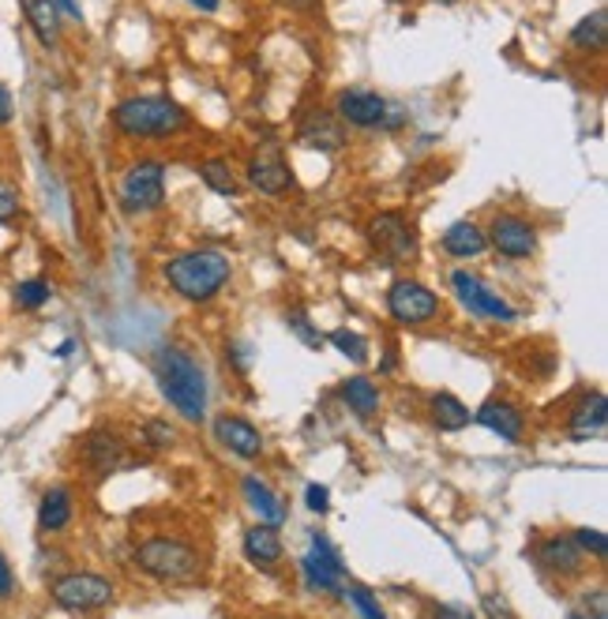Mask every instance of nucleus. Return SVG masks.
Returning <instances> with one entry per match:
<instances>
[{
    "instance_id": "9b49d317",
    "label": "nucleus",
    "mask_w": 608,
    "mask_h": 619,
    "mask_svg": "<svg viewBox=\"0 0 608 619\" xmlns=\"http://www.w3.org/2000/svg\"><path fill=\"white\" fill-rule=\"evenodd\" d=\"M534 559L537 567H541L545 575L560 578V582H567V578H582L586 575V552L575 545L571 534H553V537H541L534 548Z\"/></svg>"
},
{
    "instance_id": "4c0bfd02",
    "label": "nucleus",
    "mask_w": 608,
    "mask_h": 619,
    "mask_svg": "<svg viewBox=\"0 0 608 619\" xmlns=\"http://www.w3.org/2000/svg\"><path fill=\"white\" fill-rule=\"evenodd\" d=\"M12 593H16V575L8 567L4 552H0V601H12Z\"/></svg>"
},
{
    "instance_id": "f8f14e48",
    "label": "nucleus",
    "mask_w": 608,
    "mask_h": 619,
    "mask_svg": "<svg viewBox=\"0 0 608 619\" xmlns=\"http://www.w3.org/2000/svg\"><path fill=\"white\" fill-rule=\"evenodd\" d=\"M249 184L263 195H286L293 189V173L286 154H282V143L267 140L256 146V154L249 159Z\"/></svg>"
},
{
    "instance_id": "2eb2a0df",
    "label": "nucleus",
    "mask_w": 608,
    "mask_h": 619,
    "mask_svg": "<svg viewBox=\"0 0 608 619\" xmlns=\"http://www.w3.org/2000/svg\"><path fill=\"white\" fill-rule=\"evenodd\" d=\"M297 143L308 146V151L335 154V151H342V146L349 143V135H346V124H342L335 113L312 110V113L301 121V128H297Z\"/></svg>"
},
{
    "instance_id": "e433bc0d",
    "label": "nucleus",
    "mask_w": 608,
    "mask_h": 619,
    "mask_svg": "<svg viewBox=\"0 0 608 619\" xmlns=\"http://www.w3.org/2000/svg\"><path fill=\"white\" fill-rule=\"evenodd\" d=\"M304 504H308V510H316V515H327V510H331V493L323 485H308Z\"/></svg>"
},
{
    "instance_id": "412c9836",
    "label": "nucleus",
    "mask_w": 608,
    "mask_h": 619,
    "mask_svg": "<svg viewBox=\"0 0 608 619\" xmlns=\"http://www.w3.org/2000/svg\"><path fill=\"white\" fill-rule=\"evenodd\" d=\"M244 488V499H249V507L260 515V522H271V526H282L286 522V504H282V496L274 493L267 480H260L256 474H249L241 480Z\"/></svg>"
},
{
    "instance_id": "cd10ccee",
    "label": "nucleus",
    "mask_w": 608,
    "mask_h": 619,
    "mask_svg": "<svg viewBox=\"0 0 608 619\" xmlns=\"http://www.w3.org/2000/svg\"><path fill=\"white\" fill-rule=\"evenodd\" d=\"M200 181L207 184L214 195H237V173H233V165L225 159H207L200 162Z\"/></svg>"
},
{
    "instance_id": "f3484780",
    "label": "nucleus",
    "mask_w": 608,
    "mask_h": 619,
    "mask_svg": "<svg viewBox=\"0 0 608 619\" xmlns=\"http://www.w3.org/2000/svg\"><path fill=\"white\" fill-rule=\"evenodd\" d=\"M477 425H485L488 432H496L499 439H507V444H523L526 436V413L515 406V402L507 398H488L480 402L477 413H474Z\"/></svg>"
},
{
    "instance_id": "2f4dec72",
    "label": "nucleus",
    "mask_w": 608,
    "mask_h": 619,
    "mask_svg": "<svg viewBox=\"0 0 608 619\" xmlns=\"http://www.w3.org/2000/svg\"><path fill=\"white\" fill-rule=\"evenodd\" d=\"M143 444L151 447V450H170L176 444V428L170 425V420H162V417H151L143 425Z\"/></svg>"
},
{
    "instance_id": "a878e982",
    "label": "nucleus",
    "mask_w": 608,
    "mask_h": 619,
    "mask_svg": "<svg viewBox=\"0 0 608 619\" xmlns=\"http://www.w3.org/2000/svg\"><path fill=\"white\" fill-rule=\"evenodd\" d=\"M428 413H433V425L439 432H463L469 420H474V413L458 395H450V390H436L433 398H428Z\"/></svg>"
},
{
    "instance_id": "4468645a",
    "label": "nucleus",
    "mask_w": 608,
    "mask_h": 619,
    "mask_svg": "<svg viewBox=\"0 0 608 619\" xmlns=\"http://www.w3.org/2000/svg\"><path fill=\"white\" fill-rule=\"evenodd\" d=\"M83 461L91 466L94 477H113L132 466V455H129V444L116 432L98 428L83 439Z\"/></svg>"
},
{
    "instance_id": "dca6fc26",
    "label": "nucleus",
    "mask_w": 608,
    "mask_h": 619,
    "mask_svg": "<svg viewBox=\"0 0 608 619\" xmlns=\"http://www.w3.org/2000/svg\"><path fill=\"white\" fill-rule=\"evenodd\" d=\"M214 439L230 450V455H237L244 461L260 458L263 455V436L260 428L252 425V420L237 417V413H222V417H214Z\"/></svg>"
},
{
    "instance_id": "37998d69",
    "label": "nucleus",
    "mask_w": 608,
    "mask_h": 619,
    "mask_svg": "<svg viewBox=\"0 0 608 619\" xmlns=\"http://www.w3.org/2000/svg\"><path fill=\"white\" fill-rule=\"evenodd\" d=\"M192 8H200V12H219L222 0H189Z\"/></svg>"
},
{
    "instance_id": "ea45409f",
    "label": "nucleus",
    "mask_w": 608,
    "mask_h": 619,
    "mask_svg": "<svg viewBox=\"0 0 608 619\" xmlns=\"http://www.w3.org/2000/svg\"><path fill=\"white\" fill-rule=\"evenodd\" d=\"M485 612L488 616H515L511 608H507L504 601H496V597H485Z\"/></svg>"
},
{
    "instance_id": "f257e3e1",
    "label": "nucleus",
    "mask_w": 608,
    "mask_h": 619,
    "mask_svg": "<svg viewBox=\"0 0 608 619\" xmlns=\"http://www.w3.org/2000/svg\"><path fill=\"white\" fill-rule=\"evenodd\" d=\"M162 278L170 290L189 304H211L233 278L230 255L219 248H192L181 255H170L162 263Z\"/></svg>"
},
{
    "instance_id": "f03ea898",
    "label": "nucleus",
    "mask_w": 608,
    "mask_h": 619,
    "mask_svg": "<svg viewBox=\"0 0 608 619\" xmlns=\"http://www.w3.org/2000/svg\"><path fill=\"white\" fill-rule=\"evenodd\" d=\"M154 379H159L162 398L184 420L200 425L207 417V376L192 353H184L181 346H162L154 353Z\"/></svg>"
},
{
    "instance_id": "aec40b11",
    "label": "nucleus",
    "mask_w": 608,
    "mask_h": 619,
    "mask_svg": "<svg viewBox=\"0 0 608 619\" xmlns=\"http://www.w3.org/2000/svg\"><path fill=\"white\" fill-rule=\"evenodd\" d=\"M605 420H608V402L601 390H590V395H582V402L571 409V417H567V432H571V439H594L605 432Z\"/></svg>"
},
{
    "instance_id": "bb28decb",
    "label": "nucleus",
    "mask_w": 608,
    "mask_h": 619,
    "mask_svg": "<svg viewBox=\"0 0 608 619\" xmlns=\"http://www.w3.org/2000/svg\"><path fill=\"white\" fill-rule=\"evenodd\" d=\"M571 45L582 49V53H601V49L608 45V12L605 8H597V12L586 16L582 23H575Z\"/></svg>"
},
{
    "instance_id": "4be33fe9",
    "label": "nucleus",
    "mask_w": 608,
    "mask_h": 619,
    "mask_svg": "<svg viewBox=\"0 0 608 619\" xmlns=\"http://www.w3.org/2000/svg\"><path fill=\"white\" fill-rule=\"evenodd\" d=\"M338 398H342V406H346L353 417H361V420H372L379 413V387L368 376L342 379L338 383Z\"/></svg>"
},
{
    "instance_id": "423d86ee",
    "label": "nucleus",
    "mask_w": 608,
    "mask_h": 619,
    "mask_svg": "<svg viewBox=\"0 0 608 619\" xmlns=\"http://www.w3.org/2000/svg\"><path fill=\"white\" fill-rule=\"evenodd\" d=\"M49 593H53V601L64 608V612H98V608L113 605V582L102 575H91V571H72V575H61L53 586H49Z\"/></svg>"
},
{
    "instance_id": "58836bf2",
    "label": "nucleus",
    "mask_w": 608,
    "mask_h": 619,
    "mask_svg": "<svg viewBox=\"0 0 608 619\" xmlns=\"http://www.w3.org/2000/svg\"><path fill=\"white\" fill-rule=\"evenodd\" d=\"M16 116V102H12V91H8L4 83H0V124H8Z\"/></svg>"
},
{
    "instance_id": "b1692460",
    "label": "nucleus",
    "mask_w": 608,
    "mask_h": 619,
    "mask_svg": "<svg viewBox=\"0 0 608 619\" xmlns=\"http://www.w3.org/2000/svg\"><path fill=\"white\" fill-rule=\"evenodd\" d=\"M72 515H75L72 488L53 485L42 496V504H38V529H42V534H61V529H68V522H72Z\"/></svg>"
},
{
    "instance_id": "72a5a7b5",
    "label": "nucleus",
    "mask_w": 608,
    "mask_h": 619,
    "mask_svg": "<svg viewBox=\"0 0 608 619\" xmlns=\"http://www.w3.org/2000/svg\"><path fill=\"white\" fill-rule=\"evenodd\" d=\"M575 545L582 548L586 556H594V559H605L608 556V537L601 534V529H590V526H582V529H575Z\"/></svg>"
},
{
    "instance_id": "c03bdc74",
    "label": "nucleus",
    "mask_w": 608,
    "mask_h": 619,
    "mask_svg": "<svg viewBox=\"0 0 608 619\" xmlns=\"http://www.w3.org/2000/svg\"><path fill=\"white\" fill-rule=\"evenodd\" d=\"M57 4H61L72 19H83V12H80V4H75V0H57Z\"/></svg>"
},
{
    "instance_id": "79ce46f5",
    "label": "nucleus",
    "mask_w": 608,
    "mask_h": 619,
    "mask_svg": "<svg viewBox=\"0 0 608 619\" xmlns=\"http://www.w3.org/2000/svg\"><path fill=\"white\" fill-rule=\"evenodd\" d=\"M282 4L297 8V12H312V8H316V4H320V0H282Z\"/></svg>"
},
{
    "instance_id": "a211bd4d",
    "label": "nucleus",
    "mask_w": 608,
    "mask_h": 619,
    "mask_svg": "<svg viewBox=\"0 0 608 619\" xmlns=\"http://www.w3.org/2000/svg\"><path fill=\"white\" fill-rule=\"evenodd\" d=\"M387 105V98H379L376 91H342L335 98V116L349 128H379Z\"/></svg>"
},
{
    "instance_id": "20e7f679",
    "label": "nucleus",
    "mask_w": 608,
    "mask_h": 619,
    "mask_svg": "<svg viewBox=\"0 0 608 619\" xmlns=\"http://www.w3.org/2000/svg\"><path fill=\"white\" fill-rule=\"evenodd\" d=\"M132 559L143 575L154 578V582H192V578L203 571L200 548L181 537H162V534L143 537L140 545H135Z\"/></svg>"
},
{
    "instance_id": "393cba45",
    "label": "nucleus",
    "mask_w": 608,
    "mask_h": 619,
    "mask_svg": "<svg viewBox=\"0 0 608 619\" xmlns=\"http://www.w3.org/2000/svg\"><path fill=\"white\" fill-rule=\"evenodd\" d=\"M19 8H23L34 38L45 49H53L57 42H61V16H57V0H19Z\"/></svg>"
},
{
    "instance_id": "f704fd0d",
    "label": "nucleus",
    "mask_w": 608,
    "mask_h": 619,
    "mask_svg": "<svg viewBox=\"0 0 608 619\" xmlns=\"http://www.w3.org/2000/svg\"><path fill=\"white\" fill-rule=\"evenodd\" d=\"M19 211H23V200H19V192L8 181H0V222L19 219Z\"/></svg>"
},
{
    "instance_id": "9d476101",
    "label": "nucleus",
    "mask_w": 608,
    "mask_h": 619,
    "mask_svg": "<svg viewBox=\"0 0 608 619\" xmlns=\"http://www.w3.org/2000/svg\"><path fill=\"white\" fill-rule=\"evenodd\" d=\"M450 286H455L458 301H463V308L469 312V316H477V319H496V323H515L518 312H515L504 297H499L496 290H488L485 282L477 278V274L455 271V274H450Z\"/></svg>"
},
{
    "instance_id": "c85d7f7f",
    "label": "nucleus",
    "mask_w": 608,
    "mask_h": 619,
    "mask_svg": "<svg viewBox=\"0 0 608 619\" xmlns=\"http://www.w3.org/2000/svg\"><path fill=\"white\" fill-rule=\"evenodd\" d=\"M327 342L342 353V357H349L353 365H365V361H368V342L361 338L357 331H349V327H335V331L327 334Z\"/></svg>"
},
{
    "instance_id": "6e6552de",
    "label": "nucleus",
    "mask_w": 608,
    "mask_h": 619,
    "mask_svg": "<svg viewBox=\"0 0 608 619\" xmlns=\"http://www.w3.org/2000/svg\"><path fill=\"white\" fill-rule=\"evenodd\" d=\"M485 241H488V248H496V255H504V260H534L537 225L515 211H496L485 230Z\"/></svg>"
},
{
    "instance_id": "473e14b6",
    "label": "nucleus",
    "mask_w": 608,
    "mask_h": 619,
    "mask_svg": "<svg viewBox=\"0 0 608 619\" xmlns=\"http://www.w3.org/2000/svg\"><path fill=\"white\" fill-rule=\"evenodd\" d=\"M342 597H349V601L357 605L368 619H384V605H379L376 597H372V589L349 582V586H342Z\"/></svg>"
},
{
    "instance_id": "39448f33",
    "label": "nucleus",
    "mask_w": 608,
    "mask_h": 619,
    "mask_svg": "<svg viewBox=\"0 0 608 619\" xmlns=\"http://www.w3.org/2000/svg\"><path fill=\"white\" fill-rule=\"evenodd\" d=\"M165 203V165L154 159L135 162L121 176V206L129 214H154Z\"/></svg>"
},
{
    "instance_id": "ddd939ff",
    "label": "nucleus",
    "mask_w": 608,
    "mask_h": 619,
    "mask_svg": "<svg viewBox=\"0 0 608 619\" xmlns=\"http://www.w3.org/2000/svg\"><path fill=\"white\" fill-rule=\"evenodd\" d=\"M301 575L312 593H342V559L327 537H312V552L301 556Z\"/></svg>"
},
{
    "instance_id": "7c9ffc66",
    "label": "nucleus",
    "mask_w": 608,
    "mask_h": 619,
    "mask_svg": "<svg viewBox=\"0 0 608 619\" xmlns=\"http://www.w3.org/2000/svg\"><path fill=\"white\" fill-rule=\"evenodd\" d=\"M53 297V290H49V282L45 278H31V282H19L16 286V304L23 312H34V308H42V304Z\"/></svg>"
},
{
    "instance_id": "7ed1b4c3",
    "label": "nucleus",
    "mask_w": 608,
    "mask_h": 619,
    "mask_svg": "<svg viewBox=\"0 0 608 619\" xmlns=\"http://www.w3.org/2000/svg\"><path fill=\"white\" fill-rule=\"evenodd\" d=\"M192 124V116L184 113V105H176L165 94H135L116 102L113 128L124 140H170L181 135Z\"/></svg>"
},
{
    "instance_id": "c9c22d12",
    "label": "nucleus",
    "mask_w": 608,
    "mask_h": 619,
    "mask_svg": "<svg viewBox=\"0 0 608 619\" xmlns=\"http://www.w3.org/2000/svg\"><path fill=\"white\" fill-rule=\"evenodd\" d=\"M582 605H586V616H594V619H608V597H605V586L586 589V593H582Z\"/></svg>"
},
{
    "instance_id": "a19ab883",
    "label": "nucleus",
    "mask_w": 608,
    "mask_h": 619,
    "mask_svg": "<svg viewBox=\"0 0 608 619\" xmlns=\"http://www.w3.org/2000/svg\"><path fill=\"white\" fill-rule=\"evenodd\" d=\"M436 616H458V619H466V616H469V608H455V605H436Z\"/></svg>"
},
{
    "instance_id": "5701e85b",
    "label": "nucleus",
    "mask_w": 608,
    "mask_h": 619,
    "mask_svg": "<svg viewBox=\"0 0 608 619\" xmlns=\"http://www.w3.org/2000/svg\"><path fill=\"white\" fill-rule=\"evenodd\" d=\"M439 248H444L450 260H474L488 248L485 241V230H480L477 222H455L444 230V237H439Z\"/></svg>"
},
{
    "instance_id": "0eeeda50",
    "label": "nucleus",
    "mask_w": 608,
    "mask_h": 619,
    "mask_svg": "<svg viewBox=\"0 0 608 619\" xmlns=\"http://www.w3.org/2000/svg\"><path fill=\"white\" fill-rule=\"evenodd\" d=\"M387 312L402 327H425V323H433L439 316V297L425 282L398 278V282H391V290H387Z\"/></svg>"
},
{
    "instance_id": "c756f323",
    "label": "nucleus",
    "mask_w": 608,
    "mask_h": 619,
    "mask_svg": "<svg viewBox=\"0 0 608 619\" xmlns=\"http://www.w3.org/2000/svg\"><path fill=\"white\" fill-rule=\"evenodd\" d=\"M286 327H290L293 334H297V338H301L308 349H323V346H327V334H320V327H312V316L301 308V304H297V308L286 312Z\"/></svg>"
},
{
    "instance_id": "6ab92c4d",
    "label": "nucleus",
    "mask_w": 608,
    "mask_h": 619,
    "mask_svg": "<svg viewBox=\"0 0 608 619\" xmlns=\"http://www.w3.org/2000/svg\"><path fill=\"white\" fill-rule=\"evenodd\" d=\"M241 548H244V556H249V564L263 567V571H274V567L282 564V556H286V545H282V537H278V526H271V522L244 529Z\"/></svg>"
},
{
    "instance_id": "1a4fd4ad",
    "label": "nucleus",
    "mask_w": 608,
    "mask_h": 619,
    "mask_svg": "<svg viewBox=\"0 0 608 619\" xmlns=\"http://www.w3.org/2000/svg\"><path fill=\"white\" fill-rule=\"evenodd\" d=\"M368 241H372V248L387 260V267L417 255V233L402 211H379L376 219L368 222Z\"/></svg>"
}]
</instances>
